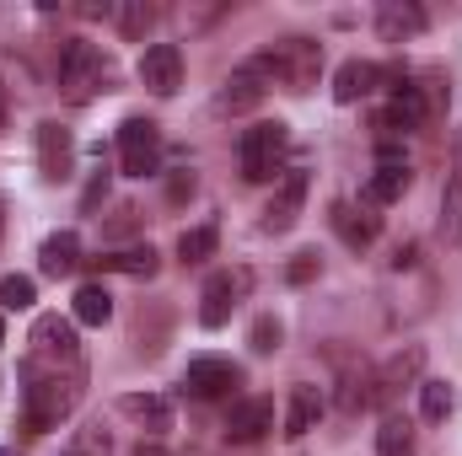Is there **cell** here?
<instances>
[{
    "instance_id": "1",
    "label": "cell",
    "mask_w": 462,
    "mask_h": 456,
    "mask_svg": "<svg viewBox=\"0 0 462 456\" xmlns=\"http://www.w3.org/2000/svg\"><path fill=\"white\" fill-rule=\"evenodd\" d=\"M76 397H81V370H32V365H27L22 408H27V430H32V435L60 430V419H70Z\"/></svg>"
},
{
    "instance_id": "2",
    "label": "cell",
    "mask_w": 462,
    "mask_h": 456,
    "mask_svg": "<svg viewBox=\"0 0 462 456\" xmlns=\"http://www.w3.org/2000/svg\"><path fill=\"white\" fill-rule=\"evenodd\" d=\"M269 87L280 81L285 92H312V81H318V70H323V49L312 43V38H280L274 49H263L258 59H247Z\"/></svg>"
},
{
    "instance_id": "3",
    "label": "cell",
    "mask_w": 462,
    "mask_h": 456,
    "mask_svg": "<svg viewBox=\"0 0 462 456\" xmlns=\"http://www.w3.org/2000/svg\"><path fill=\"white\" fill-rule=\"evenodd\" d=\"M285 150H291V129H285L280 118H274V123H253V129H242V140H236L242 178H247V183H269V178H280Z\"/></svg>"
},
{
    "instance_id": "4",
    "label": "cell",
    "mask_w": 462,
    "mask_h": 456,
    "mask_svg": "<svg viewBox=\"0 0 462 456\" xmlns=\"http://www.w3.org/2000/svg\"><path fill=\"white\" fill-rule=\"evenodd\" d=\"M103 81H108L103 49L87 43V38H65V49H60V87H65V97L70 103H92Z\"/></svg>"
},
{
    "instance_id": "5",
    "label": "cell",
    "mask_w": 462,
    "mask_h": 456,
    "mask_svg": "<svg viewBox=\"0 0 462 456\" xmlns=\"http://www.w3.org/2000/svg\"><path fill=\"white\" fill-rule=\"evenodd\" d=\"M32 370H81V343H76V323L65 317H38L32 328Z\"/></svg>"
},
{
    "instance_id": "6",
    "label": "cell",
    "mask_w": 462,
    "mask_h": 456,
    "mask_svg": "<svg viewBox=\"0 0 462 456\" xmlns=\"http://www.w3.org/2000/svg\"><path fill=\"white\" fill-rule=\"evenodd\" d=\"M118 167L129 178H151L162 167V129L151 118H124L118 123Z\"/></svg>"
},
{
    "instance_id": "7",
    "label": "cell",
    "mask_w": 462,
    "mask_h": 456,
    "mask_svg": "<svg viewBox=\"0 0 462 456\" xmlns=\"http://www.w3.org/2000/svg\"><path fill=\"white\" fill-rule=\"evenodd\" d=\"M247 285H253V274L247 269H221V274H210L205 279V290H199V323L205 328H226L231 312H236V301L247 296Z\"/></svg>"
},
{
    "instance_id": "8",
    "label": "cell",
    "mask_w": 462,
    "mask_h": 456,
    "mask_svg": "<svg viewBox=\"0 0 462 456\" xmlns=\"http://www.w3.org/2000/svg\"><path fill=\"white\" fill-rule=\"evenodd\" d=\"M242 387V365H231V360H221V354H199V360H189L183 365V392L189 397H231Z\"/></svg>"
},
{
    "instance_id": "9",
    "label": "cell",
    "mask_w": 462,
    "mask_h": 456,
    "mask_svg": "<svg viewBox=\"0 0 462 456\" xmlns=\"http://www.w3.org/2000/svg\"><path fill=\"white\" fill-rule=\"evenodd\" d=\"M140 87L151 97H172L183 87V54H178V43H151L140 54Z\"/></svg>"
},
{
    "instance_id": "10",
    "label": "cell",
    "mask_w": 462,
    "mask_h": 456,
    "mask_svg": "<svg viewBox=\"0 0 462 456\" xmlns=\"http://www.w3.org/2000/svg\"><path fill=\"white\" fill-rule=\"evenodd\" d=\"M307 172L301 167H291V172H280V183H274V199H269V210H263V231H291L296 226V215H301V205H307Z\"/></svg>"
},
{
    "instance_id": "11",
    "label": "cell",
    "mask_w": 462,
    "mask_h": 456,
    "mask_svg": "<svg viewBox=\"0 0 462 456\" xmlns=\"http://www.w3.org/2000/svg\"><path fill=\"white\" fill-rule=\"evenodd\" d=\"M274 430V403L269 397H242V403H231L226 414V441L231 446H253V441H263Z\"/></svg>"
},
{
    "instance_id": "12",
    "label": "cell",
    "mask_w": 462,
    "mask_h": 456,
    "mask_svg": "<svg viewBox=\"0 0 462 456\" xmlns=\"http://www.w3.org/2000/svg\"><path fill=\"white\" fill-rule=\"evenodd\" d=\"M420 370H425V343L398 349V354L376 370V403H393L403 387H414V381H420Z\"/></svg>"
},
{
    "instance_id": "13",
    "label": "cell",
    "mask_w": 462,
    "mask_h": 456,
    "mask_svg": "<svg viewBox=\"0 0 462 456\" xmlns=\"http://www.w3.org/2000/svg\"><path fill=\"white\" fill-rule=\"evenodd\" d=\"M263 92H269V81H263L253 65H242V70H231L226 87L216 92V114H247V108L263 103Z\"/></svg>"
},
{
    "instance_id": "14",
    "label": "cell",
    "mask_w": 462,
    "mask_h": 456,
    "mask_svg": "<svg viewBox=\"0 0 462 456\" xmlns=\"http://www.w3.org/2000/svg\"><path fill=\"white\" fill-rule=\"evenodd\" d=\"M409 183H414V172H409V161H376V172L365 178V205L371 210H382V205H398L403 194H409Z\"/></svg>"
},
{
    "instance_id": "15",
    "label": "cell",
    "mask_w": 462,
    "mask_h": 456,
    "mask_svg": "<svg viewBox=\"0 0 462 456\" xmlns=\"http://www.w3.org/2000/svg\"><path fill=\"white\" fill-rule=\"evenodd\" d=\"M382 81H387L382 65H371V59H345V65L334 70V103H360V97H371Z\"/></svg>"
},
{
    "instance_id": "16",
    "label": "cell",
    "mask_w": 462,
    "mask_h": 456,
    "mask_svg": "<svg viewBox=\"0 0 462 456\" xmlns=\"http://www.w3.org/2000/svg\"><path fill=\"white\" fill-rule=\"evenodd\" d=\"M441 242L447 247L462 242V140L452 145V167H447V183H441Z\"/></svg>"
},
{
    "instance_id": "17",
    "label": "cell",
    "mask_w": 462,
    "mask_h": 456,
    "mask_svg": "<svg viewBox=\"0 0 462 456\" xmlns=\"http://www.w3.org/2000/svg\"><path fill=\"white\" fill-rule=\"evenodd\" d=\"M70 156H76L70 129H60L54 118H49V123H38V167H43V178H49V183H60V178L70 172Z\"/></svg>"
},
{
    "instance_id": "18",
    "label": "cell",
    "mask_w": 462,
    "mask_h": 456,
    "mask_svg": "<svg viewBox=\"0 0 462 456\" xmlns=\"http://www.w3.org/2000/svg\"><path fill=\"white\" fill-rule=\"evenodd\" d=\"M38 269H43L49 279L76 274V269H81V236H76V231H54V236L38 247Z\"/></svg>"
},
{
    "instance_id": "19",
    "label": "cell",
    "mask_w": 462,
    "mask_h": 456,
    "mask_svg": "<svg viewBox=\"0 0 462 456\" xmlns=\"http://www.w3.org/2000/svg\"><path fill=\"white\" fill-rule=\"evenodd\" d=\"M318 419H323V392H318L312 381H296V387H291V403H285V435L301 441Z\"/></svg>"
},
{
    "instance_id": "20",
    "label": "cell",
    "mask_w": 462,
    "mask_h": 456,
    "mask_svg": "<svg viewBox=\"0 0 462 456\" xmlns=\"http://www.w3.org/2000/svg\"><path fill=\"white\" fill-rule=\"evenodd\" d=\"M328 221H334V231H339L345 247H371L376 231H382V215H371V205H360V210H355V205H334Z\"/></svg>"
},
{
    "instance_id": "21",
    "label": "cell",
    "mask_w": 462,
    "mask_h": 456,
    "mask_svg": "<svg viewBox=\"0 0 462 456\" xmlns=\"http://www.w3.org/2000/svg\"><path fill=\"white\" fill-rule=\"evenodd\" d=\"M376 32H382L387 43H403V38L425 32V11H420L414 0H387V5L376 11Z\"/></svg>"
},
{
    "instance_id": "22",
    "label": "cell",
    "mask_w": 462,
    "mask_h": 456,
    "mask_svg": "<svg viewBox=\"0 0 462 456\" xmlns=\"http://www.w3.org/2000/svg\"><path fill=\"white\" fill-rule=\"evenodd\" d=\"M70 317L87 323V328H103V323L114 317V296H108V285H103V279H87V285L76 290V301H70Z\"/></svg>"
},
{
    "instance_id": "23",
    "label": "cell",
    "mask_w": 462,
    "mask_h": 456,
    "mask_svg": "<svg viewBox=\"0 0 462 456\" xmlns=\"http://www.w3.org/2000/svg\"><path fill=\"white\" fill-rule=\"evenodd\" d=\"M97 269H108V274H129V279H151V274L162 269V258H156V247L145 242V247H124V252L97 258Z\"/></svg>"
},
{
    "instance_id": "24",
    "label": "cell",
    "mask_w": 462,
    "mask_h": 456,
    "mask_svg": "<svg viewBox=\"0 0 462 456\" xmlns=\"http://www.w3.org/2000/svg\"><path fill=\"white\" fill-rule=\"evenodd\" d=\"M129 419H140L151 435H162V430H172V403L167 397H156V392H134V397H124L118 403Z\"/></svg>"
},
{
    "instance_id": "25",
    "label": "cell",
    "mask_w": 462,
    "mask_h": 456,
    "mask_svg": "<svg viewBox=\"0 0 462 456\" xmlns=\"http://www.w3.org/2000/svg\"><path fill=\"white\" fill-rule=\"evenodd\" d=\"M376 456H414V424L403 414H387L376 430Z\"/></svg>"
},
{
    "instance_id": "26",
    "label": "cell",
    "mask_w": 462,
    "mask_h": 456,
    "mask_svg": "<svg viewBox=\"0 0 462 456\" xmlns=\"http://www.w3.org/2000/svg\"><path fill=\"white\" fill-rule=\"evenodd\" d=\"M376 403V370H349L345 376V392H339V408L345 414H360Z\"/></svg>"
},
{
    "instance_id": "27",
    "label": "cell",
    "mask_w": 462,
    "mask_h": 456,
    "mask_svg": "<svg viewBox=\"0 0 462 456\" xmlns=\"http://www.w3.org/2000/svg\"><path fill=\"white\" fill-rule=\"evenodd\" d=\"M216 242H221V231L216 226H194L178 236V258L183 263H205V258H216Z\"/></svg>"
},
{
    "instance_id": "28",
    "label": "cell",
    "mask_w": 462,
    "mask_h": 456,
    "mask_svg": "<svg viewBox=\"0 0 462 456\" xmlns=\"http://www.w3.org/2000/svg\"><path fill=\"white\" fill-rule=\"evenodd\" d=\"M452 403H457V397H452L447 381H420V414H425L430 424H441V419L452 414Z\"/></svg>"
},
{
    "instance_id": "29",
    "label": "cell",
    "mask_w": 462,
    "mask_h": 456,
    "mask_svg": "<svg viewBox=\"0 0 462 456\" xmlns=\"http://www.w3.org/2000/svg\"><path fill=\"white\" fill-rule=\"evenodd\" d=\"M32 301H38V285H32L27 274H5V279H0V306H5V312H27Z\"/></svg>"
},
{
    "instance_id": "30",
    "label": "cell",
    "mask_w": 462,
    "mask_h": 456,
    "mask_svg": "<svg viewBox=\"0 0 462 456\" xmlns=\"http://www.w3.org/2000/svg\"><path fill=\"white\" fill-rule=\"evenodd\" d=\"M280 339H285V328H280L274 317H258V323H253V333H247L253 354H274V349H280Z\"/></svg>"
},
{
    "instance_id": "31",
    "label": "cell",
    "mask_w": 462,
    "mask_h": 456,
    "mask_svg": "<svg viewBox=\"0 0 462 456\" xmlns=\"http://www.w3.org/2000/svg\"><path fill=\"white\" fill-rule=\"evenodd\" d=\"M151 16H156L151 5H118V11H114V22L129 32V38H134V32H145V27H151Z\"/></svg>"
},
{
    "instance_id": "32",
    "label": "cell",
    "mask_w": 462,
    "mask_h": 456,
    "mask_svg": "<svg viewBox=\"0 0 462 456\" xmlns=\"http://www.w3.org/2000/svg\"><path fill=\"white\" fill-rule=\"evenodd\" d=\"M318 269H323L318 252H296V258L285 263V279H291V285H307V279H318Z\"/></svg>"
},
{
    "instance_id": "33",
    "label": "cell",
    "mask_w": 462,
    "mask_h": 456,
    "mask_svg": "<svg viewBox=\"0 0 462 456\" xmlns=\"http://www.w3.org/2000/svg\"><path fill=\"white\" fill-rule=\"evenodd\" d=\"M167 199H172V205L194 199V172H172V178H167Z\"/></svg>"
},
{
    "instance_id": "34",
    "label": "cell",
    "mask_w": 462,
    "mask_h": 456,
    "mask_svg": "<svg viewBox=\"0 0 462 456\" xmlns=\"http://www.w3.org/2000/svg\"><path fill=\"white\" fill-rule=\"evenodd\" d=\"M103 194H108V172H103V178H92V183H87V199H81V205H87V210H92V205H97V199H103Z\"/></svg>"
},
{
    "instance_id": "35",
    "label": "cell",
    "mask_w": 462,
    "mask_h": 456,
    "mask_svg": "<svg viewBox=\"0 0 462 456\" xmlns=\"http://www.w3.org/2000/svg\"><path fill=\"white\" fill-rule=\"evenodd\" d=\"M134 456H167V451H162V446H145V441H140V451H134Z\"/></svg>"
},
{
    "instance_id": "36",
    "label": "cell",
    "mask_w": 462,
    "mask_h": 456,
    "mask_svg": "<svg viewBox=\"0 0 462 456\" xmlns=\"http://www.w3.org/2000/svg\"><path fill=\"white\" fill-rule=\"evenodd\" d=\"M0 236H5V199H0Z\"/></svg>"
},
{
    "instance_id": "37",
    "label": "cell",
    "mask_w": 462,
    "mask_h": 456,
    "mask_svg": "<svg viewBox=\"0 0 462 456\" xmlns=\"http://www.w3.org/2000/svg\"><path fill=\"white\" fill-rule=\"evenodd\" d=\"M0 129H5V103H0Z\"/></svg>"
},
{
    "instance_id": "38",
    "label": "cell",
    "mask_w": 462,
    "mask_h": 456,
    "mask_svg": "<svg viewBox=\"0 0 462 456\" xmlns=\"http://www.w3.org/2000/svg\"><path fill=\"white\" fill-rule=\"evenodd\" d=\"M0 343H5V323H0Z\"/></svg>"
},
{
    "instance_id": "39",
    "label": "cell",
    "mask_w": 462,
    "mask_h": 456,
    "mask_svg": "<svg viewBox=\"0 0 462 456\" xmlns=\"http://www.w3.org/2000/svg\"><path fill=\"white\" fill-rule=\"evenodd\" d=\"M65 456H87V451H65Z\"/></svg>"
},
{
    "instance_id": "40",
    "label": "cell",
    "mask_w": 462,
    "mask_h": 456,
    "mask_svg": "<svg viewBox=\"0 0 462 456\" xmlns=\"http://www.w3.org/2000/svg\"><path fill=\"white\" fill-rule=\"evenodd\" d=\"M0 456H11V451H0Z\"/></svg>"
}]
</instances>
